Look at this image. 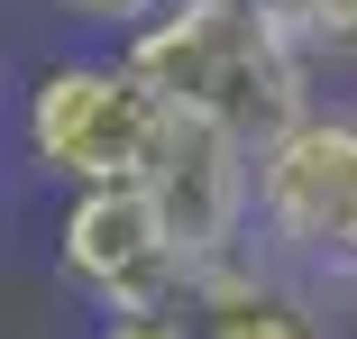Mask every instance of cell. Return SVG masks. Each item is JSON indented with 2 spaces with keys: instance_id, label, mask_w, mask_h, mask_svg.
Wrapping results in <instances>:
<instances>
[{
  "instance_id": "6da1fadb",
  "label": "cell",
  "mask_w": 357,
  "mask_h": 339,
  "mask_svg": "<svg viewBox=\"0 0 357 339\" xmlns=\"http://www.w3.org/2000/svg\"><path fill=\"white\" fill-rule=\"evenodd\" d=\"M128 64L147 74L174 110L238 128L266 147L321 101V64L294 37L284 0H165V10L128 37Z\"/></svg>"
},
{
  "instance_id": "52a82bcc",
  "label": "cell",
  "mask_w": 357,
  "mask_h": 339,
  "mask_svg": "<svg viewBox=\"0 0 357 339\" xmlns=\"http://www.w3.org/2000/svg\"><path fill=\"white\" fill-rule=\"evenodd\" d=\"M284 19H294V37L312 46L321 74L330 64H357V0H284Z\"/></svg>"
},
{
  "instance_id": "9c48e42d",
  "label": "cell",
  "mask_w": 357,
  "mask_h": 339,
  "mask_svg": "<svg viewBox=\"0 0 357 339\" xmlns=\"http://www.w3.org/2000/svg\"><path fill=\"white\" fill-rule=\"evenodd\" d=\"M92 339H202V330H192V303H174V312H110L92 321Z\"/></svg>"
},
{
  "instance_id": "8992f818",
  "label": "cell",
  "mask_w": 357,
  "mask_h": 339,
  "mask_svg": "<svg viewBox=\"0 0 357 339\" xmlns=\"http://www.w3.org/2000/svg\"><path fill=\"white\" fill-rule=\"evenodd\" d=\"M192 330L202 339H330L321 330V285H303L266 248H238V257L192 276Z\"/></svg>"
},
{
  "instance_id": "30bf717a",
  "label": "cell",
  "mask_w": 357,
  "mask_h": 339,
  "mask_svg": "<svg viewBox=\"0 0 357 339\" xmlns=\"http://www.w3.org/2000/svg\"><path fill=\"white\" fill-rule=\"evenodd\" d=\"M0 110H10V55H0Z\"/></svg>"
},
{
  "instance_id": "3957f363",
  "label": "cell",
  "mask_w": 357,
  "mask_h": 339,
  "mask_svg": "<svg viewBox=\"0 0 357 339\" xmlns=\"http://www.w3.org/2000/svg\"><path fill=\"white\" fill-rule=\"evenodd\" d=\"M257 248L321 294H357V101L321 92L257 147Z\"/></svg>"
},
{
  "instance_id": "ba28073f",
  "label": "cell",
  "mask_w": 357,
  "mask_h": 339,
  "mask_svg": "<svg viewBox=\"0 0 357 339\" xmlns=\"http://www.w3.org/2000/svg\"><path fill=\"white\" fill-rule=\"evenodd\" d=\"M46 10H55L64 28H101L110 46H128L137 28H147V19L165 10V0H46Z\"/></svg>"
},
{
  "instance_id": "5b68a950",
  "label": "cell",
  "mask_w": 357,
  "mask_h": 339,
  "mask_svg": "<svg viewBox=\"0 0 357 339\" xmlns=\"http://www.w3.org/2000/svg\"><path fill=\"white\" fill-rule=\"evenodd\" d=\"M147 193L165 202V220H174V239L192 257V276L220 266V257H238V248H257V147L238 138V128L174 110Z\"/></svg>"
},
{
  "instance_id": "7a4b0ae2",
  "label": "cell",
  "mask_w": 357,
  "mask_h": 339,
  "mask_svg": "<svg viewBox=\"0 0 357 339\" xmlns=\"http://www.w3.org/2000/svg\"><path fill=\"white\" fill-rule=\"evenodd\" d=\"M174 101L128 64V46H74L46 55L37 74L19 83V156L83 193V183H147L165 156Z\"/></svg>"
},
{
  "instance_id": "277c9868",
  "label": "cell",
  "mask_w": 357,
  "mask_h": 339,
  "mask_svg": "<svg viewBox=\"0 0 357 339\" xmlns=\"http://www.w3.org/2000/svg\"><path fill=\"white\" fill-rule=\"evenodd\" d=\"M55 285L92 321L110 312H174L192 303V257L147 183H83L55 202Z\"/></svg>"
}]
</instances>
